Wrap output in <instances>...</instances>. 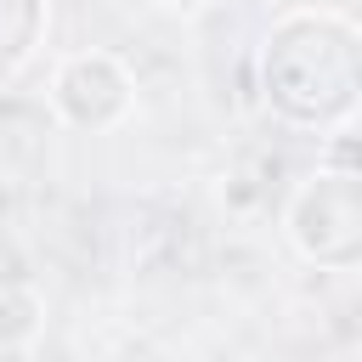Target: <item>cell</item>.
Here are the masks:
<instances>
[{
  "label": "cell",
  "instance_id": "cell-1",
  "mask_svg": "<svg viewBox=\"0 0 362 362\" xmlns=\"http://www.w3.org/2000/svg\"><path fill=\"white\" fill-rule=\"evenodd\" d=\"M362 90V34L334 6H294L260 40V96L294 130H339Z\"/></svg>",
  "mask_w": 362,
  "mask_h": 362
},
{
  "label": "cell",
  "instance_id": "cell-2",
  "mask_svg": "<svg viewBox=\"0 0 362 362\" xmlns=\"http://www.w3.org/2000/svg\"><path fill=\"white\" fill-rule=\"evenodd\" d=\"M288 243L300 249V260L322 266V272H351L362 260V175L351 170H311L283 209Z\"/></svg>",
  "mask_w": 362,
  "mask_h": 362
},
{
  "label": "cell",
  "instance_id": "cell-3",
  "mask_svg": "<svg viewBox=\"0 0 362 362\" xmlns=\"http://www.w3.org/2000/svg\"><path fill=\"white\" fill-rule=\"evenodd\" d=\"M136 79L113 51H74L51 74V113L68 130H113L130 119Z\"/></svg>",
  "mask_w": 362,
  "mask_h": 362
},
{
  "label": "cell",
  "instance_id": "cell-4",
  "mask_svg": "<svg viewBox=\"0 0 362 362\" xmlns=\"http://www.w3.org/2000/svg\"><path fill=\"white\" fill-rule=\"evenodd\" d=\"M45 34V0H0V74L23 68Z\"/></svg>",
  "mask_w": 362,
  "mask_h": 362
},
{
  "label": "cell",
  "instance_id": "cell-5",
  "mask_svg": "<svg viewBox=\"0 0 362 362\" xmlns=\"http://www.w3.org/2000/svg\"><path fill=\"white\" fill-rule=\"evenodd\" d=\"M40 328H45V300L28 283L0 288V345H28Z\"/></svg>",
  "mask_w": 362,
  "mask_h": 362
},
{
  "label": "cell",
  "instance_id": "cell-6",
  "mask_svg": "<svg viewBox=\"0 0 362 362\" xmlns=\"http://www.w3.org/2000/svg\"><path fill=\"white\" fill-rule=\"evenodd\" d=\"M317 164H322V170H351V175H362V158H356V136H351V124H339V130L328 136V147H322Z\"/></svg>",
  "mask_w": 362,
  "mask_h": 362
},
{
  "label": "cell",
  "instance_id": "cell-7",
  "mask_svg": "<svg viewBox=\"0 0 362 362\" xmlns=\"http://www.w3.org/2000/svg\"><path fill=\"white\" fill-rule=\"evenodd\" d=\"M153 6H164V11H204V6H221V0H153Z\"/></svg>",
  "mask_w": 362,
  "mask_h": 362
}]
</instances>
